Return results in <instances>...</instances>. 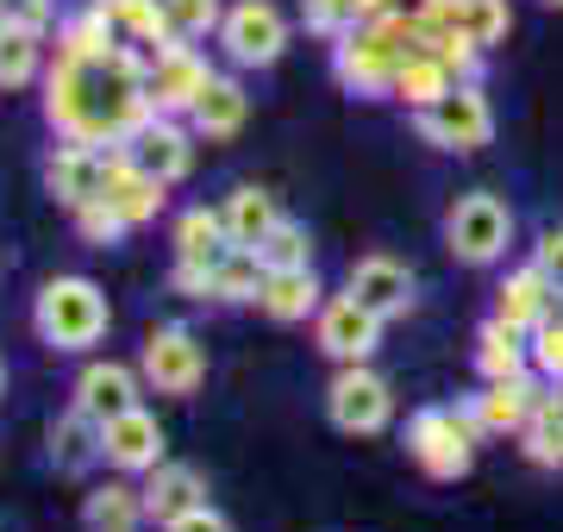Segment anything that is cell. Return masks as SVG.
Masks as SVG:
<instances>
[{
    "label": "cell",
    "instance_id": "6da1fadb",
    "mask_svg": "<svg viewBox=\"0 0 563 532\" xmlns=\"http://www.w3.org/2000/svg\"><path fill=\"white\" fill-rule=\"evenodd\" d=\"M44 120L69 144H132L157 120L151 107V51L113 44L101 57H57L44 69Z\"/></svg>",
    "mask_w": 563,
    "mask_h": 532
},
{
    "label": "cell",
    "instance_id": "7a4b0ae2",
    "mask_svg": "<svg viewBox=\"0 0 563 532\" xmlns=\"http://www.w3.org/2000/svg\"><path fill=\"white\" fill-rule=\"evenodd\" d=\"M426 51V32H420V13H383V20H363L357 32H344L332 44V76H339L344 95H363V101H383L395 95V76H401V63Z\"/></svg>",
    "mask_w": 563,
    "mask_h": 532
},
{
    "label": "cell",
    "instance_id": "3957f363",
    "mask_svg": "<svg viewBox=\"0 0 563 532\" xmlns=\"http://www.w3.org/2000/svg\"><path fill=\"white\" fill-rule=\"evenodd\" d=\"M32 326L51 351H95L113 326V308H107L101 282L88 276H51L32 301Z\"/></svg>",
    "mask_w": 563,
    "mask_h": 532
},
{
    "label": "cell",
    "instance_id": "277c9868",
    "mask_svg": "<svg viewBox=\"0 0 563 532\" xmlns=\"http://www.w3.org/2000/svg\"><path fill=\"white\" fill-rule=\"evenodd\" d=\"M476 439L483 426L470 420V408H420L407 420V451L432 483H457L476 464Z\"/></svg>",
    "mask_w": 563,
    "mask_h": 532
},
{
    "label": "cell",
    "instance_id": "5b68a950",
    "mask_svg": "<svg viewBox=\"0 0 563 532\" xmlns=\"http://www.w3.org/2000/svg\"><path fill=\"white\" fill-rule=\"evenodd\" d=\"M507 239H514V213H507V201L501 195H488V188L463 195V201L444 213V251H451L457 264H470V269L501 264Z\"/></svg>",
    "mask_w": 563,
    "mask_h": 532
},
{
    "label": "cell",
    "instance_id": "8992f818",
    "mask_svg": "<svg viewBox=\"0 0 563 532\" xmlns=\"http://www.w3.org/2000/svg\"><path fill=\"white\" fill-rule=\"evenodd\" d=\"M413 132H420L432 151H483L495 138V107H488L483 82H457L439 107H420L413 113Z\"/></svg>",
    "mask_w": 563,
    "mask_h": 532
},
{
    "label": "cell",
    "instance_id": "52a82bcc",
    "mask_svg": "<svg viewBox=\"0 0 563 532\" xmlns=\"http://www.w3.org/2000/svg\"><path fill=\"white\" fill-rule=\"evenodd\" d=\"M325 420L351 439H369V432H383L395 420V389H388V376H376L369 364H339L332 376V389H325Z\"/></svg>",
    "mask_w": 563,
    "mask_h": 532
},
{
    "label": "cell",
    "instance_id": "ba28073f",
    "mask_svg": "<svg viewBox=\"0 0 563 532\" xmlns=\"http://www.w3.org/2000/svg\"><path fill=\"white\" fill-rule=\"evenodd\" d=\"M139 369H144V389L181 401V395H195L207 383V345L188 326H151V339L139 351Z\"/></svg>",
    "mask_w": 563,
    "mask_h": 532
},
{
    "label": "cell",
    "instance_id": "9c48e42d",
    "mask_svg": "<svg viewBox=\"0 0 563 532\" xmlns=\"http://www.w3.org/2000/svg\"><path fill=\"white\" fill-rule=\"evenodd\" d=\"M220 51L239 63V69H269V63L288 51V20H282V7L276 0H239V7H225Z\"/></svg>",
    "mask_w": 563,
    "mask_h": 532
},
{
    "label": "cell",
    "instance_id": "30bf717a",
    "mask_svg": "<svg viewBox=\"0 0 563 532\" xmlns=\"http://www.w3.org/2000/svg\"><path fill=\"white\" fill-rule=\"evenodd\" d=\"M313 339H320V351L332 364H369L376 345H383V313H369L351 288L325 295V308L313 313Z\"/></svg>",
    "mask_w": 563,
    "mask_h": 532
},
{
    "label": "cell",
    "instance_id": "8fae6325",
    "mask_svg": "<svg viewBox=\"0 0 563 532\" xmlns=\"http://www.w3.org/2000/svg\"><path fill=\"white\" fill-rule=\"evenodd\" d=\"M207 82H213V69H207V57L188 38H169L163 51H151V107L157 113H169V120L176 113H195Z\"/></svg>",
    "mask_w": 563,
    "mask_h": 532
},
{
    "label": "cell",
    "instance_id": "7c38bea8",
    "mask_svg": "<svg viewBox=\"0 0 563 532\" xmlns=\"http://www.w3.org/2000/svg\"><path fill=\"white\" fill-rule=\"evenodd\" d=\"M120 151V144H113ZM113 151L107 144H69L63 138L51 157H44V188H51V201L57 207H81L107 195V169H113Z\"/></svg>",
    "mask_w": 563,
    "mask_h": 532
},
{
    "label": "cell",
    "instance_id": "4fadbf2b",
    "mask_svg": "<svg viewBox=\"0 0 563 532\" xmlns=\"http://www.w3.org/2000/svg\"><path fill=\"white\" fill-rule=\"evenodd\" d=\"M101 464L120 476H151L163 464V426L144 408H125L101 426Z\"/></svg>",
    "mask_w": 563,
    "mask_h": 532
},
{
    "label": "cell",
    "instance_id": "5bb4252c",
    "mask_svg": "<svg viewBox=\"0 0 563 532\" xmlns=\"http://www.w3.org/2000/svg\"><path fill=\"white\" fill-rule=\"evenodd\" d=\"M139 389H144V369L132 364H113V357H95V364L76 376V389H69V408H81L88 420H113V413L139 408Z\"/></svg>",
    "mask_w": 563,
    "mask_h": 532
},
{
    "label": "cell",
    "instance_id": "9a60e30c",
    "mask_svg": "<svg viewBox=\"0 0 563 532\" xmlns=\"http://www.w3.org/2000/svg\"><path fill=\"white\" fill-rule=\"evenodd\" d=\"M344 288H351L369 313H383V320H401V313L413 308V269L395 264V257H357Z\"/></svg>",
    "mask_w": 563,
    "mask_h": 532
},
{
    "label": "cell",
    "instance_id": "2e32d148",
    "mask_svg": "<svg viewBox=\"0 0 563 532\" xmlns=\"http://www.w3.org/2000/svg\"><path fill=\"white\" fill-rule=\"evenodd\" d=\"M163 188H169V182H157V176H151V169L125 151V144L113 151V169H107V201L125 213V225H132V232H139V225H151L163 213Z\"/></svg>",
    "mask_w": 563,
    "mask_h": 532
},
{
    "label": "cell",
    "instance_id": "e0dca14e",
    "mask_svg": "<svg viewBox=\"0 0 563 532\" xmlns=\"http://www.w3.org/2000/svg\"><path fill=\"white\" fill-rule=\"evenodd\" d=\"M558 301H563L558 282H551L539 264H526V269H514V276L501 282V295H495V320L532 332L539 320H551V313H558Z\"/></svg>",
    "mask_w": 563,
    "mask_h": 532
},
{
    "label": "cell",
    "instance_id": "ac0fdd59",
    "mask_svg": "<svg viewBox=\"0 0 563 532\" xmlns=\"http://www.w3.org/2000/svg\"><path fill=\"white\" fill-rule=\"evenodd\" d=\"M125 151H132V157H139L151 176H157V182H181V176L195 169V144H188V132H181L169 113H157V120L144 125V132L125 144Z\"/></svg>",
    "mask_w": 563,
    "mask_h": 532
},
{
    "label": "cell",
    "instance_id": "d6986e66",
    "mask_svg": "<svg viewBox=\"0 0 563 532\" xmlns=\"http://www.w3.org/2000/svg\"><path fill=\"white\" fill-rule=\"evenodd\" d=\"M201 501H207V476L195 470V464H169V457H163L157 470L144 476V513H151L157 527H169L176 513L201 508Z\"/></svg>",
    "mask_w": 563,
    "mask_h": 532
},
{
    "label": "cell",
    "instance_id": "ffe728a7",
    "mask_svg": "<svg viewBox=\"0 0 563 532\" xmlns=\"http://www.w3.org/2000/svg\"><path fill=\"white\" fill-rule=\"evenodd\" d=\"M257 308L269 313L276 326H295V320H307V313H320L325 288H320V276H313V264L307 269H269V276H263Z\"/></svg>",
    "mask_w": 563,
    "mask_h": 532
},
{
    "label": "cell",
    "instance_id": "44dd1931",
    "mask_svg": "<svg viewBox=\"0 0 563 532\" xmlns=\"http://www.w3.org/2000/svg\"><path fill=\"white\" fill-rule=\"evenodd\" d=\"M151 513H144V489H132L125 476H107L81 495V527L88 532H139Z\"/></svg>",
    "mask_w": 563,
    "mask_h": 532
},
{
    "label": "cell",
    "instance_id": "7402d4cb",
    "mask_svg": "<svg viewBox=\"0 0 563 532\" xmlns=\"http://www.w3.org/2000/svg\"><path fill=\"white\" fill-rule=\"evenodd\" d=\"M88 7H95V13L113 25V38L132 44V51H163V44L176 38L163 0H88Z\"/></svg>",
    "mask_w": 563,
    "mask_h": 532
},
{
    "label": "cell",
    "instance_id": "603a6c76",
    "mask_svg": "<svg viewBox=\"0 0 563 532\" xmlns=\"http://www.w3.org/2000/svg\"><path fill=\"white\" fill-rule=\"evenodd\" d=\"M169 245H176V264H201L213 269L232 251V232H225V213L213 207H181L176 213V232H169Z\"/></svg>",
    "mask_w": 563,
    "mask_h": 532
},
{
    "label": "cell",
    "instance_id": "cb8c5ba5",
    "mask_svg": "<svg viewBox=\"0 0 563 532\" xmlns=\"http://www.w3.org/2000/svg\"><path fill=\"white\" fill-rule=\"evenodd\" d=\"M526 369H532L526 332L507 326V320H488V326L476 332V376H483V383H514V376H526Z\"/></svg>",
    "mask_w": 563,
    "mask_h": 532
},
{
    "label": "cell",
    "instance_id": "d4e9b609",
    "mask_svg": "<svg viewBox=\"0 0 563 532\" xmlns=\"http://www.w3.org/2000/svg\"><path fill=\"white\" fill-rule=\"evenodd\" d=\"M532 401H539V389L526 376H514V383H483V395L470 401V420L483 432H526Z\"/></svg>",
    "mask_w": 563,
    "mask_h": 532
},
{
    "label": "cell",
    "instance_id": "484cf974",
    "mask_svg": "<svg viewBox=\"0 0 563 532\" xmlns=\"http://www.w3.org/2000/svg\"><path fill=\"white\" fill-rule=\"evenodd\" d=\"M244 113H251V95H244V82H239V76H213L188 120H195V132H201V138H232V132L244 125Z\"/></svg>",
    "mask_w": 563,
    "mask_h": 532
},
{
    "label": "cell",
    "instance_id": "4316f807",
    "mask_svg": "<svg viewBox=\"0 0 563 532\" xmlns=\"http://www.w3.org/2000/svg\"><path fill=\"white\" fill-rule=\"evenodd\" d=\"M220 213H225V232H232V245H263V239H269V232L282 225V213H276V195H263L257 182L232 188Z\"/></svg>",
    "mask_w": 563,
    "mask_h": 532
},
{
    "label": "cell",
    "instance_id": "83f0119b",
    "mask_svg": "<svg viewBox=\"0 0 563 532\" xmlns=\"http://www.w3.org/2000/svg\"><path fill=\"white\" fill-rule=\"evenodd\" d=\"M51 464L57 470H88V464H101V420H88L81 408H69L63 420H51Z\"/></svg>",
    "mask_w": 563,
    "mask_h": 532
},
{
    "label": "cell",
    "instance_id": "f1b7e54d",
    "mask_svg": "<svg viewBox=\"0 0 563 532\" xmlns=\"http://www.w3.org/2000/svg\"><path fill=\"white\" fill-rule=\"evenodd\" d=\"M263 257H257V245H232L213 264V301H225V308H244V301H257L263 295Z\"/></svg>",
    "mask_w": 563,
    "mask_h": 532
},
{
    "label": "cell",
    "instance_id": "f546056e",
    "mask_svg": "<svg viewBox=\"0 0 563 532\" xmlns=\"http://www.w3.org/2000/svg\"><path fill=\"white\" fill-rule=\"evenodd\" d=\"M451 88H457V76H451L432 51H413V57L401 63V76H395V101H407L420 113V107H439Z\"/></svg>",
    "mask_w": 563,
    "mask_h": 532
},
{
    "label": "cell",
    "instance_id": "4dcf8cb0",
    "mask_svg": "<svg viewBox=\"0 0 563 532\" xmlns=\"http://www.w3.org/2000/svg\"><path fill=\"white\" fill-rule=\"evenodd\" d=\"M38 76H44V32L13 20L0 32V88H32Z\"/></svg>",
    "mask_w": 563,
    "mask_h": 532
},
{
    "label": "cell",
    "instance_id": "1f68e13d",
    "mask_svg": "<svg viewBox=\"0 0 563 532\" xmlns=\"http://www.w3.org/2000/svg\"><path fill=\"white\" fill-rule=\"evenodd\" d=\"M69 220H76V232H81V245H95V251H107V245H120L125 232V213L107 195H95V201H81V207H69Z\"/></svg>",
    "mask_w": 563,
    "mask_h": 532
},
{
    "label": "cell",
    "instance_id": "d6a6232c",
    "mask_svg": "<svg viewBox=\"0 0 563 532\" xmlns=\"http://www.w3.org/2000/svg\"><path fill=\"white\" fill-rule=\"evenodd\" d=\"M257 257H263V269H307L313 264V239H307V225L282 220L276 232L257 245Z\"/></svg>",
    "mask_w": 563,
    "mask_h": 532
},
{
    "label": "cell",
    "instance_id": "836d02e7",
    "mask_svg": "<svg viewBox=\"0 0 563 532\" xmlns=\"http://www.w3.org/2000/svg\"><path fill=\"white\" fill-rule=\"evenodd\" d=\"M301 20H307V32H320V38H344V32H357L369 13H363V0H301Z\"/></svg>",
    "mask_w": 563,
    "mask_h": 532
},
{
    "label": "cell",
    "instance_id": "e575fe53",
    "mask_svg": "<svg viewBox=\"0 0 563 532\" xmlns=\"http://www.w3.org/2000/svg\"><path fill=\"white\" fill-rule=\"evenodd\" d=\"M463 32L483 44V51L507 44V32H514V13H507V0H463Z\"/></svg>",
    "mask_w": 563,
    "mask_h": 532
},
{
    "label": "cell",
    "instance_id": "d590c367",
    "mask_svg": "<svg viewBox=\"0 0 563 532\" xmlns=\"http://www.w3.org/2000/svg\"><path fill=\"white\" fill-rule=\"evenodd\" d=\"M163 13H169V32H176V38H207V32H220V20H225L220 0H163Z\"/></svg>",
    "mask_w": 563,
    "mask_h": 532
},
{
    "label": "cell",
    "instance_id": "8d00e7d4",
    "mask_svg": "<svg viewBox=\"0 0 563 532\" xmlns=\"http://www.w3.org/2000/svg\"><path fill=\"white\" fill-rule=\"evenodd\" d=\"M426 51H432V57H439L457 82H476V69H483V44L470 38V32H439Z\"/></svg>",
    "mask_w": 563,
    "mask_h": 532
},
{
    "label": "cell",
    "instance_id": "74e56055",
    "mask_svg": "<svg viewBox=\"0 0 563 532\" xmlns=\"http://www.w3.org/2000/svg\"><path fill=\"white\" fill-rule=\"evenodd\" d=\"M526 345H532V369L551 376V383H563V320H558V313L526 332Z\"/></svg>",
    "mask_w": 563,
    "mask_h": 532
},
{
    "label": "cell",
    "instance_id": "f35d334b",
    "mask_svg": "<svg viewBox=\"0 0 563 532\" xmlns=\"http://www.w3.org/2000/svg\"><path fill=\"white\" fill-rule=\"evenodd\" d=\"M169 288H176L181 301H213V269H201V264H176V269H169Z\"/></svg>",
    "mask_w": 563,
    "mask_h": 532
},
{
    "label": "cell",
    "instance_id": "ab89813d",
    "mask_svg": "<svg viewBox=\"0 0 563 532\" xmlns=\"http://www.w3.org/2000/svg\"><path fill=\"white\" fill-rule=\"evenodd\" d=\"M163 532H232V520H225L220 508H207V501H201V508L176 513V520H169V527H163Z\"/></svg>",
    "mask_w": 563,
    "mask_h": 532
},
{
    "label": "cell",
    "instance_id": "60d3db41",
    "mask_svg": "<svg viewBox=\"0 0 563 532\" xmlns=\"http://www.w3.org/2000/svg\"><path fill=\"white\" fill-rule=\"evenodd\" d=\"M532 264H539L544 276L558 282V295H563V232H544V239H539V257H532Z\"/></svg>",
    "mask_w": 563,
    "mask_h": 532
},
{
    "label": "cell",
    "instance_id": "b9f144b4",
    "mask_svg": "<svg viewBox=\"0 0 563 532\" xmlns=\"http://www.w3.org/2000/svg\"><path fill=\"white\" fill-rule=\"evenodd\" d=\"M7 25H13V13H7V7H0V32H7Z\"/></svg>",
    "mask_w": 563,
    "mask_h": 532
},
{
    "label": "cell",
    "instance_id": "7bdbcfd3",
    "mask_svg": "<svg viewBox=\"0 0 563 532\" xmlns=\"http://www.w3.org/2000/svg\"><path fill=\"white\" fill-rule=\"evenodd\" d=\"M0 7H7V13H20V0H0Z\"/></svg>",
    "mask_w": 563,
    "mask_h": 532
},
{
    "label": "cell",
    "instance_id": "ee69618b",
    "mask_svg": "<svg viewBox=\"0 0 563 532\" xmlns=\"http://www.w3.org/2000/svg\"><path fill=\"white\" fill-rule=\"evenodd\" d=\"M0 389H7V357H0Z\"/></svg>",
    "mask_w": 563,
    "mask_h": 532
},
{
    "label": "cell",
    "instance_id": "f6af8a7d",
    "mask_svg": "<svg viewBox=\"0 0 563 532\" xmlns=\"http://www.w3.org/2000/svg\"><path fill=\"white\" fill-rule=\"evenodd\" d=\"M544 7H563V0H544Z\"/></svg>",
    "mask_w": 563,
    "mask_h": 532
},
{
    "label": "cell",
    "instance_id": "bcb514c9",
    "mask_svg": "<svg viewBox=\"0 0 563 532\" xmlns=\"http://www.w3.org/2000/svg\"><path fill=\"white\" fill-rule=\"evenodd\" d=\"M558 389H563V383H558Z\"/></svg>",
    "mask_w": 563,
    "mask_h": 532
}]
</instances>
